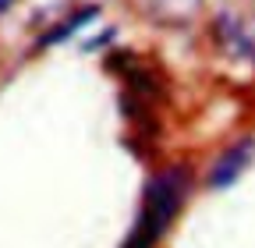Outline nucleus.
I'll use <instances>...</instances> for the list:
<instances>
[{
  "label": "nucleus",
  "mask_w": 255,
  "mask_h": 248,
  "mask_svg": "<svg viewBox=\"0 0 255 248\" xmlns=\"http://www.w3.org/2000/svg\"><path fill=\"white\" fill-rule=\"evenodd\" d=\"M188 188H191V177H188L184 167L159 170L145 184L142 209L135 216V227H131V234H128L124 248H156V241L170 231L174 216L181 213V206L188 199Z\"/></svg>",
  "instance_id": "obj_1"
},
{
  "label": "nucleus",
  "mask_w": 255,
  "mask_h": 248,
  "mask_svg": "<svg viewBox=\"0 0 255 248\" xmlns=\"http://www.w3.org/2000/svg\"><path fill=\"white\" fill-rule=\"evenodd\" d=\"M252 156H255V138H241L238 145H231V149H227V152H223V156L213 163V170H209V177H206L209 192H223V188H231V184L248 170Z\"/></svg>",
  "instance_id": "obj_2"
},
{
  "label": "nucleus",
  "mask_w": 255,
  "mask_h": 248,
  "mask_svg": "<svg viewBox=\"0 0 255 248\" xmlns=\"http://www.w3.org/2000/svg\"><path fill=\"white\" fill-rule=\"evenodd\" d=\"M216 36L231 53H255V14H234L227 11L216 21Z\"/></svg>",
  "instance_id": "obj_3"
},
{
  "label": "nucleus",
  "mask_w": 255,
  "mask_h": 248,
  "mask_svg": "<svg viewBox=\"0 0 255 248\" xmlns=\"http://www.w3.org/2000/svg\"><path fill=\"white\" fill-rule=\"evenodd\" d=\"M202 7V0H142V11L156 25H184L188 18H195Z\"/></svg>",
  "instance_id": "obj_4"
},
{
  "label": "nucleus",
  "mask_w": 255,
  "mask_h": 248,
  "mask_svg": "<svg viewBox=\"0 0 255 248\" xmlns=\"http://www.w3.org/2000/svg\"><path fill=\"white\" fill-rule=\"evenodd\" d=\"M96 14H100V7H82L78 14H71V18L64 21L60 28H53L50 36H43V39H39V50H43V46H53V43H60V39H68L71 32H78V28H85V25H89V21H92Z\"/></svg>",
  "instance_id": "obj_5"
},
{
  "label": "nucleus",
  "mask_w": 255,
  "mask_h": 248,
  "mask_svg": "<svg viewBox=\"0 0 255 248\" xmlns=\"http://www.w3.org/2000/svg\"><path fill=\"white\" fill-rule=\"evenodd\" d=\"M11 4H14V0H0V14H4V11H7Z\"/></svg>",
  "instance_id": "obj_6"
}]
</instances>
